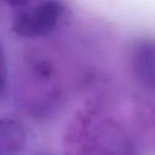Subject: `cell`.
Listing matches in <instances>:
<instances>
[{
    "mask_svg": "<svg viewBox=\"0 0 155 155\" xmlns=\"http://www.w3.org/2000/svg\"><path fill=\"white\" fill-rule=\"evenodd\" d=\"M67 155H136L137 142L126 121L102 104L79 110L64 137Z\"/></svg>",
    "mask_w": 155,
    "mask_h": 155,
    "instance_id": "cell-1",
    "label": "cell"
},
{
    "mask_svg": "<svg viewBox=\"0 0 155 155\" xmlns=\"http://www.w3.org/2000/svg\"><path fill=\"white\" fill-rule=\"evenodd\" d=\"M64 12L61 0H40L16 12L11 30L17 38L25 40L47 39L61 27Z\"/></svg>",
    "mask_w": 155,
    "mask_h": 155,
    "instance_id": "cell-2",
    "label": "cell"
},
{
    "mask_svg": "<svg viewBox=\"0 0 155 155\" xmlns=\"http://www.w3.org/2000/svg\"><path fill=\"white\" fill-rule=\"evenodd\" d=\"M124 68L137 88L155 98V35H137L127 41Z\"/></svg>",
    "mask_w": 155,
    "mask_h": 155,
    "instance_id": "cell-3",
    "label": "cell"
},
{
    "mask_svg": "<svg viewBox=\"0 0 155 155\" xmlns=\"http://www.w3.org/2000/svg\"><path fill=\"white\" fill-rule=\"evenodd\" d=\"M27 142L23 124L15 117L0 115V155H23Z\"/></svg>",
    "mask_w": 155,
    "mask_h": 155,
    "instance_id": "cell-4",
    "label": "cell"
},
{
    "mask_svg": "<svg viewBox=\"0 0 155 155\" xmlns=\"http://www.w3.org/2000/svg\"><path fill=\"white\" fill-rule=\"evenodd\" d=\"M8 64H7V56L4 47V44L0 38V101L4 98L7 88H8Z\"/></svg>",
    "mask_w": 155,
    "mask_h": 155,
    "instance_id": "cell-5",
    "label": "cell"
},
{
    "mask_svg": "<svg viewBox=\"0 0 155 155\" xmlns=\"http://www.w3.org/2000/svg\"><path fill=\"white\" fill-rule=\"evenodd\" d=\"M8 7H11V8H13V10H22V8H24V7H27V6H29L30 5V2H31V0H2Z\"/></svg>",
    "mask_w": 155,
    "mask_h": 155,
    "instance_id": "cell-6",
    "label": "cell"
},
{
    "mask_svg": "<svg viewBox=\"0 0 155 155\" xmlns=\"http://www.w3.org/2000/svg\"><path fill=\"white\" fill-rule=\"evenodd\" d=\"M40 155H50V154H40Z\"/></svg>",
    "mask_w": 155,
    "mask_h": 155,
    "instance_id": "cell-7",
    "label": "cell"
}]
</instances>
